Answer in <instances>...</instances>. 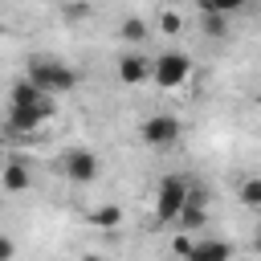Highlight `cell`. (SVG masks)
Instances as JSON below:
<instances>
[{"label": "cell", "instance_id": "8fae6325", "mask_svg": "<svg viewBox=\"0 0 261 261\" xmlns=\"http://www.w3.org/2000/svg\"><path fill=\"white\" fill-rule=\"evenodd\" d=\"M41 102H49V98H41L24 77H20V82H12V90H8V106H41Z\"/></svg>", "mask_w": 261, "mask_h": 261}, {"label": "cell", "instance_id": "d6986e66", "mask_svg": "<svg viewBox=\"0 0 261 261\" xmlns=\"http://www.w3.org/2000/svg\"><path fill=\"white\" fill-rule=\"evenodd\" d=\"M82 261H102V257H98V253H86V257H82Z\"/></svg>", "mask_w": 261, "mask_h": 261}, {"label": "cell", "instance_id": "7a4b0ae2", "mask_svg": "<svg viewBox=\"0 0 261 261\" xmlns=\"http://www.w3.org/2000/svg\"><path fill=\"white\" fill-rule=\"evenodd\" d=\"M151 82L159 90H184L192 82V57L179 53V49H167L151 61Z\"/></svg>", "mask_w": 261, "mask_h": 261}, {"label": "cell", "instance_id": "ba28073f", "mask_svg": "<svg viewBox=\"0 0 261 261\" xmlns=\"http://www.w3.org/2000/svg\"><path fill=\"white\" fill-rule=\"evenodd\" d=\"M184 261H232V245L220 241V237H204L200 232V237H192Z\"/></svg>", "mask_w": 261, "mask_h": 261}, {"label": "cell", "instance_id": "277c9868", "mask_svg": "<svg viewBox=\"0 0 261 261\" xmlns=\"http://www.w3.org/2000/svg\"><path fill=\"white\" fill-rule=\"evenodd\" d=\"M188 188L192 184L184 175H163L155 184V220L159 224H175V216H179V208L188 200Z\"/></svg>", "mask_w": 261, "mask_h": 261}, {"label": "cell", "instance_id": "5b68a950", "mask_svg": "<svg viewBox=\"0 0 261 261\" xmlns=\"http://www.w3.org/2000/svg\"><path fill=\"white\" fill-rule=\"evenodd\" d=\"M179 130H184V122L175 118V114H147L143 122H139V139L147 143V147H155V151H167V147H175L179 143Z\"/></svg>", "mask_w": 261, "mask_h": 261}, {"label": "cell", "instance_id": "5bb4252c", "mask_svg": "<svg viewBox=\"0 0 261 261\" xmlns=\"http://www.w3.org/2000/svg\"><path fill=\"white\" fill-rule=\"evenodd\" d=\"M241 204H245V208H257V204H261V179H257V175H249V179L241 184Z\"/></svg>", "mask_w": 261, "mask_h": 261}, {"label": "cell", "instance_id": "2e32d148", "mask_svg": "<svg viewBox=\"0 0 261 261\" xmlns=\"http://www.w3.org/2000/svg\"><path fill=\"white\" fill-rule=\"evenodd\" d=\"M179 24H184V20H179V12H171V8H167V12H159V29H163V33H179Z\"/></svg>", "mask_w": 261, "mask_h": 261}, {"label": "cell", "instance_id": "9a60e30c", "mask_svg": "<svg viewBox=\"0 0 261 261\" xmlns=\"http://www.w3.org/2000/svg\"><path fill=\"white\" fill-rule=\"evenodd\" d=\"M204 33L208 37H224L228 33V16H204Z\"/></svg>", "mask_w": 261, "mask_h": 261}, {"label": "cell", "instance_id": "3957f363", "mask_svg": "<svg viewBox=\"0 0 261 261\" xmlns=\"http://www.w3.org/2000/svg\"><path fill=\"white\" fill-rule=\"evenodd\" d=\"M57 171H61L69 184L86 188V184H94V179L102 175V159H98L90 147H69V151L57 159Z\"/></svg>", "mask_w": 261, "mask_h": 261}, {"label": "cell", "instance_id": "8992f818", "mask_svg": "<svg viewBox=\"0 0 261 261\" xmlns=\"http://www.w3.org/2000/svg\"><path fill=\"white\" fill-rule=\"evenodd\" d=\"M53 102H41V106H8V118H4V126L12 130V135H20V139H33L49 118H53Z\"/></svg>", "mask_w": 261, "mask_h": 261}, {"label": "cell", "instance_id": "ffe728a7", "mask_svg": "<svg viewBox=\"0 0 261 261\" xmlns=\"http://www.w3.org/2000/svg\"><path fill=\"white\" fill-rule=\"evenodd\" d=\"M0 167H4V143H0Z\"/></svg>", "mask_w": 261, "mask_h": 261}, {"label": "cell", "instance_id": "52a82bcc", "mask_svg": "<svg viewBox=\"0 0 261 261\" xmlns=\"http://www.w3.org/2000/svg\"><path fill=\"white\" fill-rule=\"evenodd\" d=\"M175 224L188 232V237H196V228H204L208 224V192L204 188H188V200H184V208H179V216H175Z\"/></svg>", "mask_w": 261, "mask_h": 261}, {"label": "cell", "instance_id": "9c48e42d", "mask_svg": "<svg viewBox=\"0 0 261 261\" xmlns=\"http://www.w3.org/2000/svg\"><path fill=\"white\" fill-rule=\"evenodd\" d=\"M29 188H33V167L24 159H4V167H0V192L4 196H20Z\"/></svg>", "mask_w": 261, "mask_h": 261}, {"label": "cell", "instance_id": "30bf717a", "mask_svg": "<svg viewBox=\"0 0 261 261\" xmlns=\"http://www.w3.org/2000/svg\"><path fill=\"white\" fill-rule=\"evenodd\" d=\"M151 77V57L143 53H122L118 57V82L122 86H143Z\"/></svg>", "mask_w": 261, "mask_h": 261}, {"label": "cell", "instance_id": "ac0fdd59", "mask_svg": "<svg viewBox=\"0 0 261 261\" xmlns=\"http://www.w3.org/2000/svg\"><path fill=\"white\" fill-rule=\"evenodd\" d=\"M86 12H90L86 4H69V8H61V16H65V20H82Z\"/></svg>", "mask_w": 261, "mask_h": 261}, {"label": "cell", "instance_id": "6da1fadb", "mask_svg": "<svg viewBox=\"0 0 261 261\" xmlns=\"http://www.w3.org/2000/svg\"><path fill=\"white\" fill-rule=\"evenodd\" d=\"M24 82L41 94V98H61V94H69L73 86H77V73L65 65V61H57V57H33L29 61V69H24Z\"/></svg>", "mask_w": 261, "mask_h": 261}, {"label": "cell", "instance_id": "e0dca14e", "mask_svg": "<svg viewBox=\"0 0 261 261\" xmlns=\"http://www.w3.org/2000/svg\"><path fill=\"white\" fill-rule=\"evenodd\" d=\"M12 257H16V241L0 232V261H12Z\"/></svg>", "mask_w": 261, "mask_h": 261}, {"label": "cell", "instance_id": "4fadbf2b", "mask_svg": "<svg viewBox=\"0 0 261 261\" xmlns=\"http://www.w3.org/2000/svg\"><path fill=\"white\" fill-rule=\"evenodd\" d=\"M118 37H122V41H143V37H147V20H139V16H126V20L118 24Z\"/></svg>", "mask_w": 261, "mask_h": 261}, {"label": "cell", "instance_id": "7c38bea8", "mask_svg": "<svg viewBox=\"0 0 261 261\" xmlns=\"http://www.w3.org/2000/svg\"><path fill=\"white\" fill-rule=\"evenodd\" d=\"M90 220H94L98 228H118V224H122V208H118V204H102V208L90 212Z\"/></svg>", "mask_w": 261, "mask_h": 261}]
</instances>
